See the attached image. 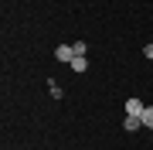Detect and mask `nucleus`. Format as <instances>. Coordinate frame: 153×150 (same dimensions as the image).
I'll list each match as a JSON object with an SVG mask.
<instances>
[{
    "label": "nucleus",
    "mask_w": 153,
    "mask_h": 150,
    "mask_svg": "<svg viewBox=\"0 0 153 150\" xmlns=\"http://www.w3.org/2000/svg\"><path fill=\"white\" fill-rule=\"evenodd\" d=\"M68 65H71V72H85V68H88V58H85V55H75Z\"/></svg>",
    "instance_id": "nucleus-4"
},
{
    "label": "nucleus",
    "mask_w": 153,
    "mask_h": 150,
    "mask_svg": "<svg viewBox=\"0 0 153 150\" xmlns=\"http://www.w3.org/2000/svg\"><path fill=\"white\" fill-rule=\"evenodd\" d=\"M140 126H143V116H126L123 119V130H126V133H136Z\"/></svg>",
    "instance_id": "nucleus-3"
},
{
    "label": "nucleus",
    "mask_w": 153,
    "mask_h": 150,
    "mask_svg": "<svg viewBox=\"0 0 153 150\" xmlns=\"http://www.w3.org/2000/svg\"><path fill=\"white\" fill-rule=\"evenodd\" d=\"M55 58L58 61H71V58H75V48H71V45H58L55 48Z\"/></svg>",
    "instance_id": "nucleus-1"
},
{
    "label": "nucleus",
    "mask_w": 153,
    "mask_h": 150,
    "mask_svg": "<svg viewBox=\"0 0 153 150\" xmlns=\"http://www.w3.org/2000/svg\"><path fill=\"white\" fill-rule=\"evenodd\" d=\"M143 126L153 130V106H146V109H143Z\"/></svg>",
    "instance_id": "nucleus-5"
},
{
    "label": "nucleus",
    "mask_w": 153,
    "mask_h": 150,
    "mask_svg": "<svg viewBox=\"0 0 153 150\" xmlns=\"http://www.w3.org/2000/svg\"><path fill=\"white\" fill-rule=\"evenodd\" d=\"M71 48H75V55H85V51H88V45H85V41H75Z\"/></svg>",
    "instance_id": "nucleus-6"
},
{
    "label": "nucleus",
    "mask_w": 153,
    "mask_h": 150,
    "mask_svg": "<svg viewBox=\"0 0 153 150\" xmlns=\"http://www.w3.org/2000/svg\"><path fill=\"white\" fill-rule=\"evenodd\" d=\"M143 55H146V58H153V45H146V48H143Z\"/></svg>",
    "instance_id": "nucleus-7"
},
{
    "label": "nucleus",
    "mask_w": 153,
    "mask_h": 150,
    "mask_svg": "<svg viewBox=\"0 0 153 150\" xmlns=\"http://www.w3.org/2000/svg\"><path fill=\"white\" fill-rule=\"evenodd\" d=\"M143 109H146V106L140 99H126V116H143Z\"/></svg>",
    "instance_id": "nucleus-2"
}]
</instances>
